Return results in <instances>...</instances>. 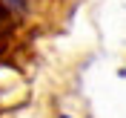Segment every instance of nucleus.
Segmentation results:
<instances>
[{
  "label": "nucleus",
  "instance_id": "f257e3e1",
  "mask_svg": "<svg viewBox=\"0 0 126 118\" xmlns=\"http://www.w3.org/2000/svg\"><path fill=\"white\" fill-rule=\"evenodd\" d=\"M0 6H3V12H6L12 20H23V17L29 15L32 3L29 0H0Z\"/></svg>",
  "mask_w": 126,
  "mask_h": 118
},
{
  "label": "nucleus",
  "instance_id": "f03ea898",
  "mask_svg": "<svg viewBox=\"0 0 126 118\" xmlns=\"http://www.w3.org/2000/svg\"><path fill=\"white\" fill-rule=\"evenodd\" d=\"M9 20H12V17H9V15H6V12H3V6H0V32H3V26H6V23H9Z\"/></svg>",
  "mask_w": 126,
  "mask_h": 118
},
{
  "label": "nucleus",
  "instance_id": "7ed1b4c3",
  "mask_svg": "<svg viewBox=\"0 0 126 118\" xmlns=\"http://www.w3.org/2000/svg\"><path fill=\"white\" fill-rule=\"evenodd\" d=\"M60 118H69V115H60Z\"/></svg>",
  "mask_w": 126,
  "mask_h": 118
}]
</instances>
